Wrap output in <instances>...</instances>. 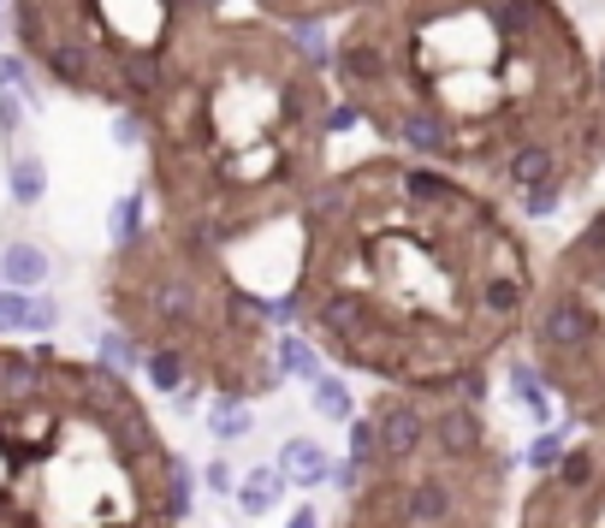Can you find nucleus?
<instances>
[{
    "instance_id": "18",
    "label": "nucleus",
    "mask_w": 605,
    "mask_h": 528,
    "mask_svg": "<svg viewBox=\"0 0 605 528\" xmlns=\"http://www.w3.org/2000/svg\"><path fill=\"white\" fill-rule=\"evenodd\" d=\"M558 451H564V439H558V434H546L540 446L528 451V463H535V475H540V469H552V463H558Z\"/></svg>"
},
{
    "instance_id": "17",
    "label": "nucleus",
    "mask_w": 605,
    "mask_h": 528,
    "mask_svg": "<svg viewBox=\"0 0 605 528\" xmlns=\"http://www.w3.org/2000/svg\"><path fill=\"white\" fill-rule=\"evenodd\" d=\"M12 196L19 202H36L42 196V167L31 155H19V167H12Z\"/></svg>"
},
{
    "instance_id": "16",
    "label": "nucleus",
    "mask_w": 605,
    "mask_h": 528,
    "mask_svg": "<svg viewBox=\"0 0 605 528\" xmlns=\"http://www.w3.org/2000/svg\"><path fill=\"white\" fill-rule=\"evenodd\" d=\"M309 386H315V404H321V416H333V422H350L357 416V404H350V392L338 386V380H309Z\"/></svg>"
},
{
    "instance_id": "14",
    "label": "nucleus",
    "mask_w": 605,
    "mask_h": 528,
    "mask_svg": "<svg viewBox=\"0 0 605 528\" xmlns=\"http://www.w3.org/2000/svg\"><path fill=\"white\" fill-rule=\"evenodd\" d=\"M256 428V416L244 409V398H220L214 404V439H244Z\"/></svg>"
},
{
    "instance_id": "1",
    "label": "nucleus",
    "mask_w": 605,
    "mask_h": 528,
    "mask_svg": "<svg viewBox=\"0 0 605 528\" xmlns=\"http://www.w3.org/2000/svg\"><path fill=\"white\" fill-rule=\"evenodd\" d=\"M279 321L327 362L410 392H486L523 339L540 268L511 202L416 155H368L309 190Z\"/></svg>"
},
{
    "instance_id": "8",
    "label": "nucleus",
    "mask_w": 605,
    "mask_h": 528,
    "mask_svg": "<svg viewBox=\"0 0 605 528\" xmlns=\"http://www.w3.org/2000/svg\"><path fill=\"white\" fill-rule=\"evenodd\" d=\"M523 345L558 409L587 434H605V209L546 261Z\"/></svg>"
},
{
    "instance_id": "20",
    "label": "nucleus",
    "mask_w": 605,
    "mask_h": 528,
    "mask_svg": "<svg viewBox=\"0 0 605 528\" xmlns=\"http://www.w3.org/2000/svg\"><path fill=\"white\" fill-rule=\"evenodd\" d=\"M209 487H214V493H232V475H226V463H214V469H209Z\"/></svg>"
},
{
    "instance_id": "11",
    "label": "nucleus",
    "mask_w": 605,
    "mask_h": 528,
    "mask_svg": "<svg viewBox=\"0 0 605 528\" xmlns=\"http://www.w3.org/2000/svg\"><path fill=\"white\" fill-rule=\"evenodd\" d=\"M279 475L298 481V487H321V481H333V458L315 439H285L279 446Z\"/></svg>"
},
{
    "instance_id": "10",
    "label": "nucleus",
    "mask_w": 605,
    "mask_h": 528,
    "mask_svg": "<svg viewBox=\"0 0 605 528\" xmlns=\"http://www.w3.org/2000/svg\"><path fill=\"white\" fill-rule=\"evenodd\" d=\"M238 7L285 24V31H327V24H345L357 7H368V0H238Z\"/></svg>"
},
{
    "instance_id": "23",
    "label": "nucleus",
    "mask_w": 605,
    "mask_h": 528,
    "mask_svg": "<svg viewBox=\"0 0 605 528\" xmlns=\"http://www.w3.org/2000/svg\"><path fill=\"white\" fill-rule=\"evenodd\" d=\"M7 36H12V7L0 0V42H7Z\"/></svg>"
},
{
    "instance_id": "19",
    "label": "nucleus",
    "mask_w": 605,
    "mask_h": 528,
    "mask_svg": "<svg viewBox=\"0 0 605 528\" xmlns=\"http://www.w3.org/2000/svg\"><path fill=\"white\" fill-rule=\"evenodd\" d=\"M24 315H31L24 297H0V327H24Z\"/></svg>"
},
{
    "instance_id": "12",
    "label": "nucleus",
    "mask_w": 605,
    "mask_h": 528,
    "mask_svg": "<svg viewBox=\"0 0 605 528\" xmlns=\"http://www.w3.org/2000/svg\"><path fill=\"white\" fill-rule=\"evenodd\" d=\"M279 493H285V475H279V463H256V469H249V475L238 481V510L261 517V510L279 505Z\"/></svg>"
},
{
    "instance_id": "2",
    "label": "nucleus",
    "mask_w": 605,
    "mask_h": 528,
    "mask_svg": "<svg viewBox=\"0 0 605 528\" xmlns=\"http://www.w3.org/2000/svg\"><path fill=\"white\" fill-rule=\"evenodd\" d=\"M338 108L386 149L546 220L605 167L594 48L558 0H368L327 48Z\"/></svg>"
},
{
    "instance_id": "4",
    "label": "nucleus",
    "mask_w": 605,
    "mask_h": 528,
    "mask_svg": "<svg viewBox=\"0 0 605 528\" xmlns=\"http://www.w3.org/2000/svg\"><path fill=\"white\" fill-rule=\"evenodd\" d=\"M190 475L108 362L0 345V528H179Z\"/></svg>"
},
{
    "instance_id": "7",
    "label": "nucleus",
    "mask_w": 605,
    "mask_h": 528,
    "mask_svg": "<svg viewBox=\"0 0 605 528\" xmlns=\"http://www.w3.org/2000/svg\"><path fill=\"white\" fill-rule=\"evenodd\" d=\"M12 42L60 96L143 120L172 60L226 0H7Z\"/></svg>"
},
{
    "instance_id": "21",
    "label": "nucleus",
    "mask_w": 605,
    "mask_h": 528,
    "mask_svg": "<svg viewBox=\"0 0 605 528\" xmlns=\"http://www.w3.org/2000/svg\"><path fill=\"white\" fill-rule=\"evenodd\" d=\"M285 528H321V517H315V510H309V505H303V510H298V517H291Z\"/></svg>"
},
{
    "instance_id": "9",
    "label": "nucleus",
    "mask_w": 605,
    "mask_h": 528,
    "mask_svg": "<svg viewBox=\"0 0 605 528\" xmlns=\"http://www.w3.org/2000/svg\"><path fill=\"white\" fill-rule=\"evenodd\" d=\"M516 528H605V434H587L558 451L523 493Z\"/></svg>"
},
{
    "instance_id": "3",
    "label": "nucleus",
    "mask_w": 605,
    "mask_h": 528,
    "mask_svg": "<svg viewBox=\"0 0 605 528\" xmlns=\"http://www.w3.org/2000/svg\"><path fill=\"white\" fill-rule=\"evenodd\" d=\"M338 120L350 113L315 42L220 7L137 120L160 220L220 249L298 220L327 179Z\"/></svg>"
},
{
    "instance_id": "5",
    "label": "nucleus",
    "mask_w": 605,
    "mask_h": 528,
    "mask_svg": "<svg viewBox=\"0 0 605 528\" xmlns=\"http://www.w3.org/2000/svg\"><path fill=\"white\" fill-rule=\"evenodd\" d=\"M101 310L137 345L160 392L197 380L202 392L256 404L285 380L268 310L238 285L226 249L190 226L155 220L125 232L101 268Z\"/></svg>"
},
{
    "instance_id": "6",
    "label": "nucleus",
    "mask_w": 605,
    "mask_h": 528,
    "mask_svg": "<svg viewBox=\"0 0 605 528\" xmlns=\"http://www.w3.org/2000/svg\"><path fill=\"white\" fill-rule=\"evenodd\" d=\"M345 517L338 528H498L511 451L481 392L380 386L350 416Z\"/></svg>"
},
{
    "instance_id": "13",
    "label": "nucleus",
    "mask_w": 605,
    "mask_h": 528,
    "mask_svg": "<svg viewBox=\"0 0 605 528\" xmlns=\"http://www.w3.org/2000/svg\"><path fill=\"white\" fill-rule=\"evenodd\" d=\"M0 273H7L12 285H36L42 273H48V256L31 249V244H7V249H0Z\"/></svg>"
},
{
    "instance_id": "22",
    "label": "nucleus",
    "mask_w": 605,
    "mask_h": 528,
    "mask_svg": "<svg viewBox=\"0 0 605 528\" xmlns=\"http://www.w3.org/2000/svg\"><path fill=\"white\" fill-rule=\"evenodd\" d=\"M594 83H600V108H605V48L594 54Z\"/></svg>"
},
{
    "instance_id": "15",
    "label": "nucleus",
    "mask_w": 605,
    "mask_h": 528,
    "mask_svg": "<svg viewBox=\"0 0 605 528\" xmlns=\"http://www.w3.org/2000/svg\"><path fill=\"white\" fill-rule=\"evenodd\" d=\"M315 357H321V350H315V345H303V339H291V333L279 339V369H285V374L315 380V374H321V369H315Z\"/></svg>"
}]
</instances>
